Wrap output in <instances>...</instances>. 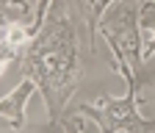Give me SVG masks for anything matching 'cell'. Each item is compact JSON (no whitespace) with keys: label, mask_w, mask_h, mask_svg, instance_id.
Returning a JSON list of instances; mask_svg holds the SVG:
<instances>
[{"label":"cell","mask_w":155,"mask_h":133,"mask_svg":"<svg viewBox=\"0 0 155 133\" xmlns=\"http://www.w3.org/2000/svg\"><path fill=\"white\" fill-rule=\"evenodd\" d=\"M33 39L31 25H6L0 28V75L6 72V67L17 58H22V53L28 47V42Z\"/></svg>","instance_id":"cell-5"},{"label":"cell","mask_w":155,"mask_h":133,"mask_svg":"<svg viewBox=\"0 0 155 133\" xmlns=\"http://www.w3.org/2000/svg\"><path fill=\"white\" fill-rule=\"evenodd\" d=\"M116 3V0H78V6L83 11V22H86V31H89V47L94 50L97 47V31H100V22L105 11Z\"/></svg>","instance_id":"cell-6"},{"label":"cell","mask_w":155,"mask_h":133,"mask_svg":"<svg viewBox=\"0 0 155 133\" xmlns=\"http://www.w3.org/2000/svg\"><path fill=\"white\" fill-rule=\"evenodd\" d=\"M139 89L141 83H127L125 97L100 94L94 103L78 108L81 117L100 125V133H155V117L147 119L139 114Z\"/></svg>","instance_id":"cell-3"},{"label":"cell","mask_w":155,"mask_h":133,"mask_svg":"<svg viewBox=\"0 0 155 133\" xmlns=\"http://www.w3.org/2000/svg\"><path fill=\"white\" fill-rule=\"evenodd\" d=\"M53 3H55V0H36V14H33V25H31V31H33V33L42 28V22H45L47 11L53 8Z\"/></svg>","instance_id":"cell-8"},{"label":"cell","mask_w":155,"mask_h":133,"mask_svg":"<svg viewBox=\"0 0 155 133\" xmlns=\"http://www.w3.org/2000/svg\"><path fill=\"white\" fill-rule=\"evenodd\" d=\"M152 3H155V0H152Z\"/></svg>","instance_id":"cell-10"},{"label":"cell","mask_w":155,"mask_h":133,"mask_svg":"<svg viewBox=\"0 0 155 133\" xmlns=\"http://www.w3.org/2000/svg\"><path fill=\"white\" fill-rule=\"evenodd\" d=\"M19 67H22V78H31L36 83V91L42 94L50 125H58L72 94L83 81L78 28L67 3H58V0L53 3L42 28L28 42Z\"/></svg>","instance_id":"cell-1"},{"label":"cell","mask_w":155,"mask_h":133,"mask_svg":"<svg viewBox=\"0 0 155 133\" xmlns=\"http://www.w3.org/2000/svg\"><path fill=\"white\" fill-rule=\"evenodd\" d=\"M64 128V133H83V122L81 117H61V122H58Z\"/></svg>","instance_id":"cell-9"},{"label":"cell","mask_w":155,"mask_h":133,"mask_svg":"<svg viewBox=\"0 0 155 133\" xmlns=\"http://www.w3.org/2000/svg\"><path fill=\"white\" fill-rule=\"evenodd\" d=\"M33 91H36V83L31 78H22L19 86H14L6 97L0 100V117H6L11 130H22L25 128V105L33 97Z\"/></svg>","instance_id":"cell-4"},{"label":"cell","mask_w":155,"mask_h":133,"mask_svg":"<svg viewBox=\"0 0 155 133\" xmlns=\"http://www.w3.org/2000/svg\"><path fill=\"white\" fill-rule=\"evenodd\" d=\"M147 0H116L105 11L100 31L103 39L111 50L114 69L125 78V83H141V31H139V17L141 6Z\"/></svg>","instance_id":"cell-2"},{"label":"cell","mask_w":155,"mask_h":133,"mask_svg":"<svg viewBox=\"0 0 155 133\" xmlns=\"http://www.w3.org/2000/svg\"><path fill=\"white\" fill-rule=\"evenodd\" d=\"M33 6L28 0H0V28L6 25H33Z\"/></svg>","instance_id":"cell-7"}]
</instances>
